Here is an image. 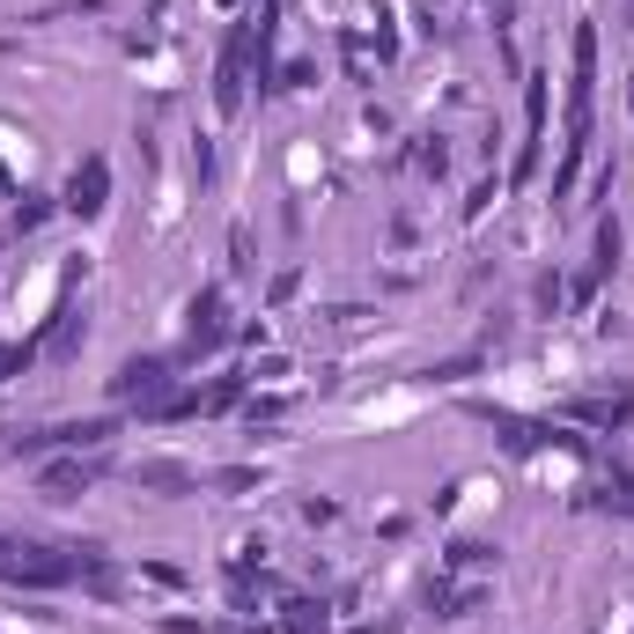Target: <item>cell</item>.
Masks as SVG:
<instances>
[{
  "mask_svg": "<svg viewBox=\"0 0 634 634\" xmlns=\"http://www.w3.org/2000/svg\"><path fill=\"white\" fill-rule=\"evenodd\" d=\"M60 207L82 214V222H97L103 207H111V155H82L74 178H67V192H60Z\"/></svg>",
  "mask_w": 634,
  "mask_h": 634,
  "instance_id": "obj_5",
  "label": "cell"
},
{
  "mask_svg": "<svg viewBox=\"0 0 634 634\" xmlns=\"http://www.w3.org/2000/svg\"><path fill=\"white\" fill-rule=\"evenodd\" d=\"M214 487H222V494H251V487H259V465H222V472H214Z\"/></svg>",
  "mask_w": 634,
  "mask_h": 634,
  "instance_id": "obj_17",
  "label": "cell"
},
{
  "mask_svg": "<svg viewBox=\"0 0 634 634\" xmlns=\"http://www.w3.org/2000/svg\"><path fill=\"white\" fill-rule=\"evenodd\" d=\"M0 583L60 591V583H74V561H67V546H22V539H0Z\"/></svg>",
  "mask_w": 634,
  "mask_h": 634,
  "instance_id": "obj_1",
  "label": "cell"
},
{
  "mask_svg": "<svg viewBox=\"0 0 634 634\" xmlns=\"http://www.w3.org/2000/svg\"><path fill=\"white\" fill-rule=\"evenodd\" d=\"M111 399L148 413L155 399H170V362H163V354H133V362H119V376H111Z\"/></svg>",
  "mask_w": 634,
  "mask_h": 634,
  "instance_id": "obj_4",
  "label": "cell"
},
{
  "mask_svg": "<svg viewBox=\"0 0 634 634\" xmlns=\"http://www.w3.org/2000/svg\"><path fill=\"white\" fill-rule=\"evenodd\" d=\"M494 561H502V553H494V546H480V539H457V546L443 553V568H451V575H487Z\"/></svg>",
  "mask_w": 634,
  "mask_h": 634,
  "instance_id": "obj_14",
  "label": "cell"
},
{
  "mask_svg": "<svg viewBox=\"0 0 634 634\" xmlns=\"http://www.w3.org/2000/svg\"><path fill=\"white\" fill-rule=\"evenodd\" d=\"M429 605H435V620H472L487 605V583H435Z\"/></svg>",
  "mask_w": 634,
  "mask_h": 634,
  "instance_id": "obj_11",
  "label": "cell"
},
{
  "mask_svg": "<svg viewBox=\"0 0 634 634\" xmlns=\"http://www.w3.org/2000/svg\"><path fill=\"white\" fill-rule=\"evenodd\" d=\"M539 141H546V74L524 82V155H516L510 184H532L539 178Z\"/></svg>",
  "mask_w": 634,
  "mask_h": 634,
  "instance_id": "obj_8",
  "label": "cell"
},
{
  "mask_svg": "<svg viewBox=\"0 0 634 634\" xmlns=\"http://www.w3.org/2000/svg\"><path fill=\"white\" fill-rule=\"evenodd\" d=\"M44 214H52V200H22V207H16V237H30V229H44Z\"/></svg>",
  "mask_w": 634,
  "mask_h": 634,
  "instance_id": "obj_20",
  "label": "cell"
},
{
  "mask_svg": "<svg viewBox=\"0 0 634 634\" xmlns=\"http://www.w3.org/2000/svg\"><path fill=\"white\" fill-rule=\"evenodd\" d=\"M133 487H141V494H170V502H178V494H200V472L178 465V457H148V465H133Z\"/></svg>",
  "mask_w": 634,
  "mask_h": 634,
  "instance_id": "obj_10",
  "label": "cell"
},
{
  "mask_svg": "<svg viewBox=\"0 0 634 634\" xmlns=\"http://www.w3.org/2000/svg\"><path fill=\"white\" fill-rule=\"evenodd\" d=\"M229 340V310H222V288H200L184 303V354H214Z\"/></svg>",
  "mask_w": 634,
  "mask_h": 634,
  "instance_id": "obj_6",
  "label": "cell"
},
{
  "mask_svg": "<svg viewBox=\"0 0 634 634\" xmlns=\"http://www.w3.org/2000/svg\"><path fill=\"white\" fill-rule=\"evenodd\" d=\"M38 348L52 354V362H67V354L82 348V310H74V303H67V310H52V332H44Z\"/></svg>",
  "mask_w": 634,
  "mask_h": 634,
  "instance_id": "obj_13",
  "label": "cell"
},
{
  "mask_svg": "<svg viewBox=\"0 0 634 634\" xmlns=\"http://www.w3.org/2000/svg\"><path fill=\"white\" fill-rule=\"evenodd\" d=\"M613 266H620V222L605 214V222H597V251H591V281H605Z\"/></svg>",
  "mask_w": 634,
  "mask_h": 634,
  "instance_id": "obj_15",
  "label": "cell"
},
{
  "mask_svg": "<svg viewBox=\"0 0 634 634\" xmlns=\"http://www.w3.org/2000/svg\"><path fill=\"white\" fill-rule=\"evenodd\" d=\"M597 103V22H575V82H568V141H591Z\"/></svg>",
  "mask_w": 634,
  "mask_h": 634,
  "instance_id": "obj_3",
  "label": "cell"
},
{
  "mask_svg": "<svg viewBox=\"0 0 634 634\" xmlns=\"http://www.w3.org/2000/svg\"><path fill=\"white\" fill-rule=\"evenodd\" d=\"M575 421H591V429H627L634 421V391H613V399H583Z\"/></svg>",
  "mask_w": 634,
  "mask_h": 634,
  "instance_id": "obj_12",
  "label": "cell"
},
{
  "mask_svg": "<svg viewBox=\"0 0 634 634\" xmlns=\"http://www.w3.org/2000/svg\"><path fill=\"white\" fill-rule=\"evenodd\" d=\"M325 627V605H318V597H295V605H288V634H318Z\"/></svg>",
  "mask_w": 634,
  "mask_h": 634,
  "instance_id": "obj_16",
  "label": "cell"
},
{
  "mask_svg": "<svg viewBox=\"0 0 634 634\" xmlns=\"http://www.w3.org/2000/svg\"><path fill=\"white\" fill-rule=\"evenodd\" d=\"M480 369V354H457V362H435L429 369V384H457V376H472Z\"/></svg>",
  "mask_w": 634,
  "mask_h": 634,
  "instance_id": "obj_19",
  "label": "cell"
},
{
  "mask_svg": "<svg viewBox=\"0 0 634 634\" xmlns=\"http://www.w3.org/2000/svg\"><path fill=\"white\" fill-rule=\"evenodd\" d=\"M97 472H103V457L67 451V457H52V465L38 472V494H44V502H82V494L97 487Z\"/></svg>",
  "mask_w": 634,
  "mask_h": 634,
  "instance_id": "obj_7",
  "label": "cell"
},
{
  "mask_svg": "<svg viewBox=\"0 0 634 634\" xmlns=\"http://www.w3.org/2000/svg\"><path fill=\"white\" fill-rule=\"evenodd\" d=\"M244 67H251V30L237 22V30H229V44H222V67H214V103H222V111H237V103H244Z\"/></svg>",
  "mask_w": 634,
  "mask_h": 634,
  "instance_id": "obj_9",
  "label": "cell"
},
{
  "mask_svg": "<svg viewBox=\"0 0 634 634\" xmlns=\"http://www.w3.org/2000/svg\"><path fill=\"white\" fill-rule=\"evenodd\" d=\"M111 435H119V421H111V413H89V421H60V429L16 435L8 451H16V457H38V451H82V457H97Z\"/></svg>",
  "mask_w": 634,
  "mask_h": 634,
  "instance_id": "obj_2",
  "label": "cell"
},
{
  "mask_svg": "<svg viewBox=\"0 0 634 634\" xmlns=\"http://www.w3.org/2000/svg\"><path fill=\"white\" fill-rule=\"evenodd\" d=\"M30 362H38V348H30V340H22V348H0V384H8V376H22Z\"/></svg>",
  "mask_w": 634,
  "mask_h": 634,
  "instance_id": "obj_18",
  "label": "cell"
},
{
  "mask_svg": "<svg viewBox=\"0 0 634 634\" xmlns=\"http://www.w3.org/2000/svg\"><path fill=\"white\" fill-rule=\"evenodd\" d=\"M0 192H16V178H8V170H0Z\"/></svg>",
  "mask_w": 634,
  "mask_h": 634,
  "instance_id": "obj_21",
  "label": "cell"
}]
</instances>
